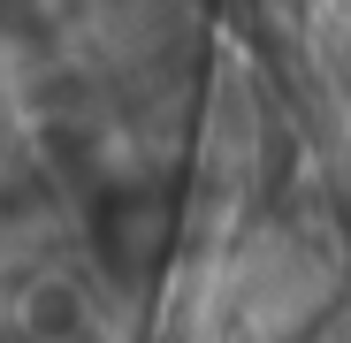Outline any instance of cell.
<instances>
[{
  "instance_id": "1",
  "label": "cell",
  "mask_w": 351,
  "mask_h": 343,
  "mask_svg": "<svg viewBox=\"0 0 351 343\" xmlns=\"http://www.w3.org/2000/svg\"><path fill=\"white\" fill-rule=\"evenodd\" d=\"M23 328L38 343H84L92 335V305L77 282H38V290L23 298Z\"/></svg>"
}]
</instances>
